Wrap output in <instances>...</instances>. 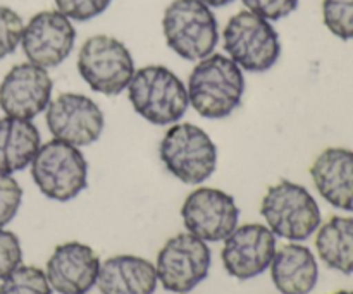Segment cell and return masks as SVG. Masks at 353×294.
<instances>
[{"instance_id": "1", "label": "cell", "mask_w": 353, "mask_h": 294, "mask_svg": "<svg viewBox=\"0 0 353 294\" xmlns=\"http://www.w3.org/2000/svg\"><path fill=\"white\" fill-rule=\"evenodd\" d=\"M186 92L196 114L205 119H224L243 98V71L226 55L210 54L193 67Z\"/></svg>"}, {"instance_id": "2", "label": "cell", "mask_w": 353, "mask_h": 294, "mask_svg": "<svg viewBox=\"0 0 353 294\" xmlns=\"http://www.w3.org/2000/svg\"><path fill=\"white\" fill-rule=\"evenodd\" d=\"M134 112L155 126H172L190 107L186 85L165 65H145L128 85Z\"/></svg>"}, {"instance_id": "3", "label": "cell", "mask_w": 353, "mask_h": 294, "mask_svg": "<svg viewBox=\"0 0 353 294\" xmlns=\"http://www.w3.org/2000/svg\"><path fill=\"white\" fill-rule=\"evenodd\" d=\"M168 47L185 61L199 62L214 54L219 43V24L212 9L200 0H174L162 16Z\"/></svg>"}, {"instance_id": "4", "label": "cell", "mask_w": 353, "mask_h": 294, "mask_svg": "<svg viewBox=\"0 0 353 294\" xmlns=\"http://www.w3.org/2000/svg\"><path fill=\"white\" fill-rule=\"evenodd\" d=\"M159 154L168 172L185 185H202L217 169L216 143L195 124H172L162 138Z\"/></svg>"}, {"instance_id": "5", "label": "cell", "mask_w": 353, "mask_h": 294, "mask_svg": "<svg viewBox=\"0 0 353 294\" xmlns=\"http://www.w3.org/2000/svg\"><path fill=\"white\" fill-rule=\"evenodd\" d=\"M31 178L43 196L69 202L88 186V162L78 147L54 138L38 148Z\"/></svg>"}, {"instance_id": "6", "label": "cell", "mask_w": 353, "mask_h": 294, "mask_svg": "<svg viewBox=\"0 0 353 294\" xmlns=\"http://www.w3.org/2000/svg\"><path fill=\"white\" fill-rule=\"evenodd\" d=\"M261 213L274 236L305 241L321 227V209L309 189L292 181L271 186L261 203Z\"/></svg>"}, {"instance_id": "7", "label": "cell", "mask_w": 353, "mask_h": 294, "mask_svg": "<svg viewBox=\"0 0 353 294\" xmlns=\"http://www.w3.org/2000/svg\"><path fill=\"white\" fill-rule=\"evenodd\" d=\"M223 40L228 57L241 71L265 72L281 55V41L271 21L250 10H241L228 21Z\"/></svg>"}, {"instance_id": "8", "label": "cell", "mask_w": 353, "mask_h": 294, "mask_svg": "<svg viewBox=\"0 0 353 294\" xmlns=\"http://www.w3.org/2000/svg\"><path fill=\"white\" fill-rule=\"evenodd\" d=\"M134 59L130 48L109 34L90 36L79 48L78 72L97 93L117 96L133 79Z\"/></svg>"}, {"instance_id": "9", "label": "cell", "mask_w": 353, "mask_h": 294, "mask_svg": "<svg viewBox=\"0 0 353 294\" xmlns=\"http://www.w3.org/2000/svg\"><path fill=\"white\" fill-rule=\"evenodd\" d=\"M212 253L205 241L190 233L168 240L157 255V279L169 293L186 294L209 275Z\"/></svg>"}, {"instance_id": "10", "label": "cell", "mask_w": 353, "mask_h": 294, "mask_svg": "<svg viewBox=\"0 0 353 294\" xmlns=\"http://www.w3.org/2000/svg\"><path fill=\"white\" fill-rule=\"evenodd\" d=\"M45 120L55 140L78 148L99 141L105 127L99 103L81 93H61L48 103Z\"/></svg>"}, {"instance_id": "11", "label": "cell", "mask_w": 353, "mask_h": 294, "mask_svg": "<svg viewBox=\"0 0 353 294\" xmlns=\"http://www.w3.org/2000/svg\"><path fill=\"white\" fill-rule=\"evenodd\" d=\"M181 217L190 234L205 243H217L236 229L240 210L233 196L223 189L199 188L186 196Z\"/></svg>"}, {"instance_id": "12", "label": "cell", "mask_w": 353, "mask_h": 294, "mask_svg": "<svg viewBox=\"0 0 353 294\" xmlns=\"http://www.w3.org/2000/svg\"><path fill=\"white\" fill-rule=\"evenodd\" d=\"M76 30L71 19L59 10H41L24 26L21 47L28 62L43 69L57 67L71 55Z\"/></svg>"}, {"instance_id": "13", "label": "cell", "mask_w": 353, "mask_h": 294, "mask_svg": "<svg viewBox=\"0 0 353 294\" xmlns=\"http://www.w3.org/2000/svg\"><path fill=\"white\" fill-rule=\"evenodd\" d=\"M54 81L47 69L31 62L16 64L0 83V109L6 116L33 120L52 102Z\"/></svg>"}, {"instance_id": "14", "label": "cell", "mask_w": 353, "mask_h": 294, "mask_svg": "<svg viewBox=\"0 0 353 294\" xmlns=\"http://www.w3.org/2000/svg\"><path fill=\"white\" fill-rule=\"evenodd\" d=\"M274 253V233L264 224H245L224 240L221 258L231 277L248 281L271 267Z\"/></svg>"}, {"instance_id": "15", "label": "cell", "mask_w": 353, "mask_h": 294, "mask_svg": "<svg viewBox=\"0 0 353 294\" xmlns=\"http://www.w3.org/2000/svg\"><path fill=\"white\" fill-rule=\"evenodd\" d=\"M100 258L88 244L69 241L59 244L48 258L45 275L52 291L59 294H86L97 286Z\"/></svg>"}, {"instance_id": "16", "label": "cell", "mask_w": 353, "mask_h": 294, "mask_svg": "<svg viewBox=\"0 0 353 294\" xmlns=\"http://www.w3.org/2000/svg\"><path fill=\"white\" fill-rule=\"evenodd\" d=\"M310 176L319 195L331 207L353 212V150L326 148L314 160Z\"/></svg>"}, {"instance_id": "17", "label": "cell", "mask_w": 353, "mask_h": 294, "mask_svg": "<svg viewBox=\"0 0 353 294\" xmlns=\"http://www.w3.org/2000/svg\"><path fill=\"white\" fill-rule=\"evenodd\" d=\"M157 271L152 262L134 255H117L100 264L97 286L102 294H154Z\"/></svg>"}, {"instance_id": "18", "label": "cell", "mask_w": 353, "mask_h": 294, "mask_svg": "<svg viewBox=\"0 0 353 294\" xmlns=\"http://www.w3.org/2000/svg\"><path fill=\"white\" fill-rule=\"evenodd\" d=\"M271 279L281 294H310L317 286L319 265L303 244H285L271 262Z\"/></svg>"}, {"instance_id": "19", "label": "cell", "mask_w": 353, "mask_h": 294, "mask_svg": "<svg viewBox=\"0 0 353 294\" xmlns=\"http://www.w3.org/2000/svg\"><path fill=\"white\" fill-rule=\"evenodd\" d=\"M41 136L33 120L2 117L0 119V174L19 172L31 165Z\"/></svg>"}, {"instance_id": "20", "label": "cell", "mask_w": 353, "mask_h": 294, "mask_svg": "<svg viewBox=\"0 0 353 294\" xmlns=\"http://www.w3.org/2000/svg\"><path fill=\"white\" fill-rule=\"evenodd\" d=\"M321 260L333 271L345 275L353 274V219L331 217L323 224L316 238Z\"/></svg>"}, {"instance_id": "21", "label": "cell", "mask_w": 353, "mask_h": 294, "mask_svg": "<svg viewBox=\"0 0 353 294\" xmlns=\"http://www.w3.org/2000/svg\"><path fill=\"white\" fill-rule=\"evenodd\" d=\"M0 294H52L45 271L33 265H19L0 284Z\"/></svg>"}, {"instance_id": "22", "label": "cell", "mask_w": 353, "mask_h": 294, "mask_svg": "<svg viewBox=\"0 0 353 294\" xmlns=\"http://www.w3.org/2000/svg\"><path fill=\"white\" fill-rule=\"evenodd\" d=\"M323 19L340 40H353V0H324Z\"/></svg>"}, {"instance_id": "23", "label": "cell", "mask_w": 353, "mask_h": 294, "mask_svg": "<svg viewBox=\"0 0 353 294\" xmlns=\"http://www.w3.org/2000/svg\"><path fill=\"white\" fill-rule=\"evenodd\" d=\"M24 23L14 9L0 6V61L14 54L21 45Z\"/></svg>"}, {"instance_id": "24", "label": "cell", "mask_w": 353, "mask_h": 294, "mask_svg": "<svg viewBox=\"0 0 353 294\" xmlns=\"http://www.w3.org/2000/svg\"><path fill=\"white\" fill-rule=\"evenodd\" d=\"M23 202V188L10 174H0V229L17 216Z\"/></svg>"}, {"instance_id": "25", "label": "cell", "mask_w": 353, "mask_h": 294, "mask_svg": "<svg viewBox=\"0 0 353 294\" xmlns=\"http://www.w3.org/2000/svg\"><path fill=\"white\" fill-rule=\"evenodd\" d=\"M54 2L59 12L64 14L65 17L85 23L105 12L112 0H54Z\"/></svg>"}, {"instance_id": "26", "label": "cell", "mask_w": 353, "mask_h": 294, "mask_svg": "<svg viewBox=\"0 0 353 294\" xmlns=\"http://www.w3.org/2000/svg\"><path fill=\"white\" fill-rule=\"evenodd\" d=\"M23 264V248L19 238L10 231L0 229V281Z\"/></svg>"}, {"instance_id": "27", "label": "cell", "mask_w": 353, "mask_h": 294, "mask_svg": "<svg viewBox=\"0 0 353 294\" xmlns=\"http://www.w3.org/2000/svg\"><path fill=\"white\" fill-rule=\"evenodd\" d=\"M247 10L268 21H279L295 12L300 0H241Z\"/></svg>"}, {"instance_id": "28", "label": "cell", "mask_w": 353, "mask_h": 294, "mask_svg": "<svg viewBox=\"0 0 353 294\" xmlns=\"http://www.w3.org/2000/svg\"><path fill=\"white\" fill-rule=\"evenodd\" d=\"M200 2H203L209 7H224V6H230L233 0H200Z\"/></svg>"}, {"instance_id": "29", "label": "cell", "mask_w": 353, "mask_h": 294, "mask_svg": "<svg viewBox=\"0 0 353 294\" xmlns=\"http://www.w3.org/2000/svg\"><path fill=\"white\" fill-rule=\"evenodd\" d=\"M333 294H353V291H338V293H333Z\"/></svg>"}]
</instances>
